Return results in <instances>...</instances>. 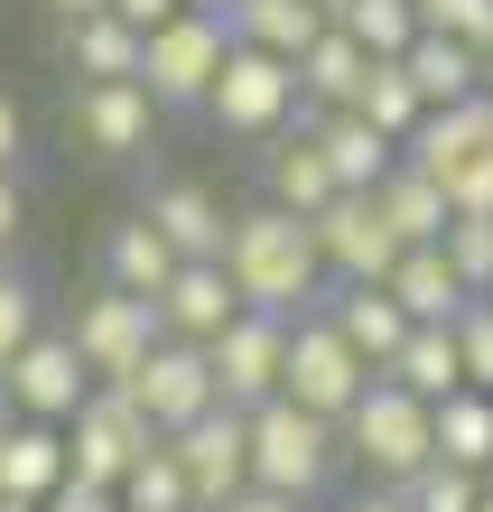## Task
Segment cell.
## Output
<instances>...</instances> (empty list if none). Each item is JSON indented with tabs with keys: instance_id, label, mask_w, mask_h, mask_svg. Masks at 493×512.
<instances>
[{
	"instance_id": "cell-15",
	"label": "cell",
	"mask_w": 493,
	"mask_h": 512,
	"mask_svg": "<svg viewBox=\"0 0 493 512\" xmlns=\"http://www.w3.org/2000/svg\"><path fill=\"white\" fill-rule=\"evenodd\" d=\"M149 122H159V103H149L140 75L75 84V140L94 149V159H140V149H149Z\"/></svg>"
},
{
	"instance_id": "cell-35",
	"label": "cell",
	"mask_w": 493,
	"mask_h": 512,
	"mask_svg": "<svg viewBox=\"0 0 493 512\" xmlns=\"http://www.w3.org/2000/svg\"><path fill=\"white\" fill-rule=\"evenodd\" d=\"M400 494H410V512H475V503H484V475L447 466V457H428V466H419Z\"/></svg>"
},
{
	"instance_id": "cell-48",
	"label": "cell",
	"mask_w": 493,
	"mask_h": 512,
	"mask_svg": "<svg viewBox=\"0 0 493 512\" xmlns=\"http://www.w3.org/2000/svg\"><path fill=\"white\" fill-rule=\"evenodd\" d=\"M187 10H214V19H233V0H187Z\"/></svg>"
},
{
	"instance_id": "cell-9",
	"label": "cell",
	"mask_w": 493,
	"mask_h": 512,
	"mask_svg": "<svg viewBox=\"0 0 493 512\" xmlns=\"http://www.w3.org/2000/svg\"><path fill=\"white\" fill-rule=\"evenodd\" d=\"M66 336H75V354H84V373H94V382H131V373H140V354L159 345L168 326H159V298L112 289V280H103V289L75 308Z\"/></svg>"
},
{
	"instance_id": "cell-49",
	"label": "cell",
	"mask_w": 493,
	"mask_h": 512,
	"mask_svg": "<svg viewBox=\"0 0 493 512\" xmlns=\"http://www.w3.org/2000/svg\"><path fill=\"white\" fill-rule=\"evenodd\" d=\"M317 10H326V19H345V0H317Z\"/></svg>"
},
{
	"instance_id": "cell-8",
	"label": "cell",
	"mask_w": 493,
	"mask_h": 512,
	"mask_svg": "<svg viewBox=\"0 0 493 512\" xmlns=\"http://www.w3.org/2000/svg\"><path fill=\"white\" fill-rule=\"evenodd\" d=\"M363 382H373V364L345 345V326H335L326 308H298V326H289V401H307L317 419H345L354 401H363Z\"/></svg>"
},
{
	"instance_id": "cell-32",
	"label": "cell",
	"mask_w": 493,
	"mask_h": 512,
	"mask_svg": "<svg viewBox=\"0 0 493 512\" xmlns=\"http://www.w3.org/2000/svg\"><path fill=\"white\" fill-rule=\"evenodd\" d=\"M121 512H196V485H187V466H177L168 438L149 447L131 475H121Z\"/></svg>"
},
{
	"instance_id": "cell-27",
	"label": "cell",
	"mask_w": 493,
	"mask_h": 512,
	"mask_svg": "<svg viewBox=\"0 0 493 512\" xmlns=\"http://www.w3.org/2000/svg\"><path fill=\"white\" fill-rule=\"evenodd\" d=\"M400 66H410L419 103H456V94H475V84H484V56H475L466 38H456V28H419Z\"/></svg>"
},
{
	"instance_id": "cell-21",
	"label": "cell",
	"mask_w": 493,
	"mask_h": 512,
	"mask_svg": "<svg viewBox=\"0 0 493 512\" xmlns=\"http://www.w3.org/2000/svg\"><path fill=\"white\" fill-rule=\"evenodd\" d=\"M261 196L289 205V215H317V205L335 196V168H326L317 131H280V140L261 149Z\"/></svg>"
},
{
	"instance_id": "cell-38",
	"label": "cell",
	"mask_w": 493,
	"mask_h": 512,
	"mask_svg": "<svg viewBox=\"0 0 493 512\" xmlns=\"http://www.w3.org/2000/svg\"><path fill=\"white\" fill-rule=\"evenodd\" d=\"M19 233H28V196H19V168H0V261L19 252Z\"/></svg>"
},
{
	"instance_id": "cell-44",
	"label": "cell",
	"mask_w": 493,
	"mask_h": 512,
	"mask_svg": "<svg viewBox=\"0 0 493 512\" xmlns=\"http://www.w3.org/2000/svg\"><path fill=\"white\" fill-rule=\"evenodd\" d=\"M345 512H410V494H400V485H373V494H354Z\"/></svg>"
},
{
	"instance_id": "cell-18",
	"label": "cell",
	"mask_w": 493,
	"mask_h": 512,
	"mask_svg": "<svg viewBox=\"0 0 493 512\" xmlns=\"http://www.w3.org/2000/svg\"><path fill=\"white\" fill-rule=\"evenodd\" d=\"M317 308H326L335 326H345V345H354V354H363L373 373H382L391 354H400V336L419 326V317L400 308V298H391L382 280H326V298H317Z\"/></svg>"
},
{
	"instance_id": "cell-47",
	"label": "cell",
	"mask_w": 493,
	"mask_h": 512,
	"mask_svg": "<svg viewBox=\"0 0 493 512\" xmlns=\"http://www.w3.org/2000/svg\"><path fill=\"white\" fill-rule=\"evenodd\" d=\"M0 512H47V503L38 494H0Z\"/></svg>"
},
{
	"instance_id": "cell-25",
	"label": "cell",
	"mask_w": 493,
	"mask_h": 512,
	"mask_svg": "<svg viewBox=\"0 0 493 512\" xmlns=\"http://www.w3.org/2000/svg\"><path fill=\"white\" fill-rule=\"evenodd\" d=\"M391 382H410L419 401H447V391H466V354H456V317H438V326H410L400 336V354L382 364Z\"/></svg>"
},
{
	"instance_id": "cell-6",
	"label": "cell",
	"mask_w": 493,
	"mask_h": 512,
	"mask_svg": "<svg viewBox=\"0 0 493 512\" xmlns=\"http://www.w3.org/2000/svg\"><path fill=\"white\" fill-rule=\"evenodd\" d=\"M298 66L289 56H270V47H242L224 56V75H214V94H205V122L214 131H233V140H280L298 122Z\"/></svg>"
},
{
	"instance_id": "cell-42",
	"label": "cell",
	"mask_w": 493,
	"mask_h": 512,
	"mask_svg": "<svg viewBox=\"0 0 493 512\" xmlns=\"http://www.w3.org/2000/svg\"><path fill=\"white\" fill-rule=\"evenodd\" d=\"M456 38H466L475 56H493V0H466V19H456Z\"/></svg>"
},
{
	"instance_id": "cell-3",
	"label": "cell",
	"mask_w": 493,
	"mask_h": 512,
	"mask_svg": "<svg viewBox=\"0 0 493 512\" xmlns=\"http://www.w3.org/2000/svg\"><path fill=\"white\" fill-rule=\"evenodd\" d=\"M335 466H345V419H317L289 391H270L252 410V485L289 494V503H326Z\"/></svg>"
},
{
	"instance_id": "cell-29",
	"label": "cell",
	"mask_w": 493,
	"mask_h": 512,
	"mask_svg": "<svg viewBox=\"0 0 493 512\" xmlns=\"http://www.w3.org/2000/svg\"><path fill=\"white\" fill-rule=\"evenodd\" d=\"M382 215L400 224V243H438V233L456 224V205H447V187H438V177H428V168H410V159H391V177H382Z\"/></svg>"
},
{
	"instance_id": "cell-17",
	"label": "cell",
	"mask_w": 493,
	"mask_h": 512,
	"mask_svg": "<svg viewBox=\"0 0 493 512\" xmlns=\"http://www.w3.org/2000/svg\"><path fill=\"white\" fill-rule=\"evenodd\" d=\"M140 215L177 243V261H224V243H233L224 196L196 187V177H168V187H149V196H140Z\"/></svg>"
},
{
	"instance_id": "cell-31",
	"label": "cell",
	"mask_w": 493,
	"mask_h": 512,
	"mask_svg": "<svg viewBox=\"0 0 493 512\" xmlns=\"http://www.w3.org/2000/svg\"><path fill=\"white\" fill-rule=\"evenodd\" d=\"M354 112L373 131H391V140H410L419 131V84H410V66H400V56H373V66H363V84H354Z\"/></svg>"
},
{
	"instance_id": "cell-2",
	"label": "cell",
	"mask_w": 493,
	"mask_h": 512,
	"mask_svg": "<svg viewBox=\"0 0 493 512\" xmlns=\"http://www.w3.org/2000/svg\"><path fill=\"white\" fill-rule=\"evenodd\" d=\"M400 159L438 177L456 215H493V94L475 84V94H456V103H428L419 131L400 140Z\"/></svg>"
},
{
	"instance_id": "cell-16",
	"label": "cell",
	"mask_w": 493,
	"mask_h": 512,
	"mask_svg": "<svg viewBox=\"0 0 493 512\" xmlns=\"http://www.w3.org/2000/svg\"><path fill=\"white\" fill-rule=\"evenodd\" d=\"M233 317H242V289H233L224 261H177V270H168V289H159V326H168V336L214 345Z\"/></svg>"
},
{
	"instance_id": "cell-28",
	"label": "cell",
	"mask_w": 493,
	"mask_h": 512,
	"mask_svg": "<svg viewBox=\"0 0 493 512\" xmlns=\"http://www.w3.org/2000/svg\"><path fill=\"white\" fill-rule=\"evenodd\" d=\"M317 28H326V10L317 0H233V38L242 47H270V56H298L317 47Z\"/></svg>"
},
{
	"instance_id": "cell-37",
	"label": "cell",
	"mask_w": 493,
	"mask_h": 512,
	"mask_svg": "<svg viewBox=\"0 0 493 512\" xmlns=\"http://www.w3.org/2000/svg\"><path fill=\"white\" fill-rule=\"evenodd\" d=\"M456 354H466V382L493 391V298H466V308H456Z\"/></svg>"
},
{
	"instance_id": "cell-51",
	"label": "cell",
	"mask_w": 493,
	"mask_h": 512,
	"mask_svg": "<svg viewBox=\"0 0 493 512\" xmlns=\"http://www.w3.org/2000/svg\"><path fill=\"white\" fill-rule=\"evenodd\" d=\"M484 94H493V56H484Z\"/></svg>"
},
{
	"instance_id": "cell-14",
	"label": "cell",
	"mask_w": 493,
	"mask_h": 512,
	"mask_svg": "<svg viewBox=\"0 0 493 512\" xmlns=\"http://www.w3.org/2000/svg\"><path fill=\"white\" fill-rule=\"evenodd\" d=\"M0 391H10L19 419H75V401L94 391V373H84L75 336H56V326H38V336L19 345V364L0 373Z\"/></svg>"
},
{
	"instance_id": "cell-11",
	"label": "cell",
	"mask_w": 493,
	"mask_h": 512,
	"mask_svg": "<svg viewBox=\"0 0 493 512\" xmlns=\"http://www.w3.org/2000/svg\"><path fill=\"white\" fill-rule=\"evenodd\" d=\"M307 224H317L326 280H391V261H400V224L382 215V196H373V187H335Z\"/></svg>"
},
{
	"instance_id": "cell-1",
	"label": "cell",
	"mask_w": 493,
	"mask_h": 512,
	"mask_svg": "<svg viewBox=\"0 0 493 512\" xmlns=\"http://www.w3.org/2000/svg\"><path fill=\"white\" fill-rule=\"evenodd\" d=\"M224 270H233V289H242V308H317L326 298V252H317V224L289 215V205H242L233 215V243H224Z\"/></svg>"
},
{
	"instance_id": "cell-45",
	"label": "cell",
	"mask_w": 493,
	"mask_h": 512,
	"mask_svg": "<svg viewBox=\"0 0 493 512\" xmlns=\"http://www.w3.org/2000/svg\"><path fill=\"white\" fill-rule=\"evenodd\" d=\"M466 19V0H419V28H456Z\"/></svg>"
},
{
	"instance_id": "cell-53",
	"label": "cell",
	"mask_w": 493,
	"mask_h": 512,
	"mask_svg": "<svg viewBox=\"0 0 493 512\" xmlns=\"http://www.w3.org/2000/svg\"><path fill=\"white\" fill-rule=\"evenodd\" d=\"M484 298H493V289H484Z\"/></svg>"
},
{
	"instance_id": "cell-12",
	"label": "cell",
	"mask_w": 493,
	"mask_h": 512,
	"mask_svg": "<svg viewBox=\"0 0 493 512\" xmlns=\"http://www.w3.org/2000/svg\"><path fill=\"white\" fill-rule=\"evenodd\" d=\"M121 391H131V401L149 410V429H159V438H177L187 419H205L214 401H224V391H214L205 345H187V336H159V345L140 354V373L121 382Z\"/></svg>"
},
{
	"instance_id": "cell-26",
	"label": "cell",
	"mask_w": 493,
	"mask_h": 512,
	"mask_svg": "<svg viewBox=\"0 0 493 512\" xmlns=\"http://www.w3.org/2000/svg\"><path fill=\"white\" fill-rule=\"evenodd\" d=\"M363 66H373V47L354 38V28H317V47L298 56V94H307V112H326V103H354V84H363Z\"/></svg>"
},
{
	"instance_id": "cell-19",
	"label": "cell",
	"mask_w": 493,
	"mask_h": 512,
	"mask_svg": "<svg viewBox=\"0 0 493 512\" xmlns=\"http://www.w3.org/2000/svg\"><path fill=\"white\" fill-rule=\"evenodd\" d=\"M307 131H317L326 168H335V187H382V177H391V159H400V140H391V131H373L354 103H326Z\"/></svg>"
},
{
	"instance_id": "cell-40",
	"label": "cell",
	"mask_w": 493,
	"mask_h": 512,
	"mask_svg": "<svg viewBox=\"0 0 493 512\" xmlns=\"http://www.w3.org/2000/svg\"><path fill=\"white\" fill-rule=\"evenodd\" d=\"M177 10H187V0H112V19H131L140 38H149V28H168Z\"/></svg>"
},
{
	"instance_id": "cell-50",
	"label": "cell",
	"mask_w": 493,
	"mask_h": 512,
	"mask_svg": "<svg viewBox=\"0 0 493 512\" xmlns=\"http://www.w3.org/2000/svg\"><path fill=\"white\" fill-rule=\"evenodd\" d=\"M475 512H493V475H484V503H475Z\"/></svg>"
},
{
	"instance_id": "cell-52",
	"label": "cell",
	"mask_w": 493,
	"mask_h": 512,
	"mask_svg": "<svg viewBox=\"0 0 493 512\" xmlns=\"http://www.w3.org/2000/svg\"><path fill=\"white\" fill-rule=\"evenodd\" d=\"M307 512H317V503H307Z\"/></svg>"
},
{
	"instance_id": "cell-4",
	"label": "cell",
	"mask_w": 493,
	"mask_h": 512,
	"mask_svg": "<svg viewBox=\"0 0 493 512\" xmlns=\"http://www.w3.org/2000/svg\"><path fill=\"white\" fill-rule=\"evenodd\" d=\"M345 457L373 475V485H410V475L438 457V401H419L410 382L373 373L363 401L345 410Z\"/></svg>"
},
{
	"instance_id": "cell-7",
	"label": "cell",
	"mask_w": 493,
	"mask_h": 512,
	"mask_svg": "<svg viewBox=\"0 0 493 512\" xmlns=\"http://www.w3.org/2000/svg\"><path fill=\"white\" fill-rule=\"evenodd\" d=\"M149 447H159V429H149V410L121 382H94L75 401V419H66V466L84 475V485H112L121 494V475H131Z\"/></svg>"
},
{
	"instance_id": "cell-36",
	"label": "cell",
	"mask_w": 493,
	"mask_h": 512,
	"mask_svg": "<svg viewBox=\"0 0 493 512\" xmlns=\"http://www.w3.org/2000/svg\"><path fill=\"white\" fill-rule=\"evenodd\" d=\"M438 243H447V261H456V280L484 298V289H493V215H456Z\"/></svg>"
},
{
	"instance_id": "cell-46",
	"label": "cell",
	"mask_w": 493,
	"mask_h": 512,
	"mask_svg": "<svg viewBox=\"0 0 493 512\" xmlns=\"http://www.w3.org/2000/svg\"><path fill=\"white\" fill-rule=\"evenodd\" d=\"M56 19H94V10H112V0H47Z\"/></svg>"
},
{
	"instance_id": "cell-30",
	"label": "cell",
	"mask_w": 493,
	"mask_h": 512,
	"mask_svg": "<svg viewBox=\"0 0 493 512\" xmlns=\"http://www.w3.org/2000/svg\"><path fill=\"white\" fill-rule=\"evenodd\" d=\"M438 457L466 466V475H493V391H447L438 401Z\"/></svg>"
},
{
	"instance_id": "cell-10",
	"label": "cell",
	"mask_w": 493,
	"mask_h": 512,
	"mask_svg": "<svg viewBox=\"0 0 493 512\" xmlns=\"http://www.w3.org/2000/svg\"><path fill=\"white\" fill-rule=\"evenodd\" d=\"M289 326L298 317H280V308H242L224 336L205 345V364H214V391H224L233 410H261L270 391L289 382Z\"/></svg>"
},
{
	"instance_id": "cell-24",
	"label": "cell",
	"mask_w": 493,
	"mask_h": 512,
	"mask_svg": "<svg viewBox=\"0 0 493 512\" xmlns=\"http://www.w3.org/2000/svg\"><path fill=\"white\" fill-rule=\"evenodd\" d=\"M168 270H177V243H168L149 215H121V224L103 233V280H112V289L159 298V289H168Z\"/></svg>"
},
{
	"instance_id": "cell-39",
	"label": "cell",
	"mask_w": 493,
	"mask_h": 512,
	"mask_svg": "<svg viewBox=\"0 0 493 512\" xmlns=\"http://www.w3.org/2000/svg\"><path fill=\"white\" fill-rule=\"evenodd\" d=\"M47 512H121V494H112V485H84V475H66V485L47 494Z\"/></svg>"
},
{
	"instance_id": "cell-43",
	"label": "cell",
	"mask_w": 493,
	"mask_h": 512,
	"mask_svg": "<svg viewBox=\"0 0 493 512\" xmlns=\"http://www.w3.org/2000/svg\"><path fill=\"white\" fill-rule=\"evenodd\" d=\"M214 512H307V503H289V494H270V485H242L233 503H214Z\"/></svg>"
},
{
	"instance_id": "cell-23",
	"label": "cell",
	"mask_w": 493,
	"mask_h": 512,
	"mask_svg": "<svg viewBox=\"0 0 493 512\" xmlns=\"http://www.w3.org/2000/svg\"><path fill=\"white\" fill-rule=\"evenodd\" d=\"M140 28L131 19H112V10H94V19H56V56L84 75V84H103V75H140Z\"/></svg>"
},
{
	"instance_id": "cell-33",
	"label": "cell",
	"mask_w": 493,
	"mask_h": 512,
	"mask_svg": "<svg viewBox=\"0 0 493 512\" xmlns=\"http://www.w3.org/2000/svg\"><path fill=\"white\" fill-rule=\"evenodd\" d=\"M335 28H354L373 56H410V38H419V0H345V19Z\"/></svg>"
},
{
	"instance_id": "cell-22",
	"label": "cell",
	"mask_w": 493,
	"mask_h": 512,
	"mask_svg": "<svg viewBox=\"0 0 493 512\" xmlns=\"http://www.w3.org/2000/svg\"><path fill=\"white\" fill-rule=\"evenodd\" d=\"M400 308H410L419 326H438V317H456L466 308V280H456V261H447V243H400V261H391V280H382Z\"/></svg>"
},
{
	"instance_id": "cell-20",
	"label": "cell",
	"mask_w": 493,
	"mask_h": 512,
	"mask_svg": "<svg viewBox=\"0 0 493 512\" xmlns=\"http://www.w3.org/2000/svg\"><path fill=\"white\" fill-rule=\"evenodd\" d=\"M66 419H10V429H0V494H56L66 485Z\"/></svg>"
},
{
	"instance_id": "cell-41",
	"label": "cell",
	"mask_w": 493,
	"mask_h": 512,
	"mask_svg": "<svg viewBox=\"0 0 493 512\" xmlns=\"http://www.w3.org/2000/svg\"><path fill=\"white\" fill-rule=\"evenodd\" d=\"M28 159V122H19V103L0 94V168H19Z\"/></svg>"
},
{
	"instance_id": "cell-13",
	"label": "cell",
	"mask_w": 493,
	"mask_h": 512,
	"mask_svg": "<svg viewBox=\"0 0 493 512\" xmlns=\"http://www.w3.org/2000/svg\"><path fill=\"white\" fill-rule=\"evenodd\" d=\"M168 447H177V466H187V485H196V512L233 503L242 485H252V410H233V401H214L205 419H187Z\"/></svg>"
},
{
	"instance_id": "cell-5",
	"label": "cell",
	"mask_w": 493,
	"mask_h": 512,
	"mask_svg": "<svg viewBox=\"0 0 493 512\" xmlns=\"http://www.w3.org/2000/svg\"><path fill=\"white\" fill-rule=\"evenodd\" d=\"M224 56H233V19H214V10H177L168 28H149V47H140V84H149V103H159V112H205L214 75H224Z\"/></svg>"
},
{
	"instance_id": "cell-34",
	"label": "cell",
	"mask_w": 493,
	"mask_h": 512,
	"mask_svg": "<svg viewBox=\"0 0 493 512\" xmlns=\"http://www.w3.org/2000/svg\"><path fill=\"white\" fill-rule=\"evenodd\" d=\"M38 326H47V298H38V280H28V270H10V261H0V373L19 364V345L38 336Z\"/></svg>"
}]
</instances>
